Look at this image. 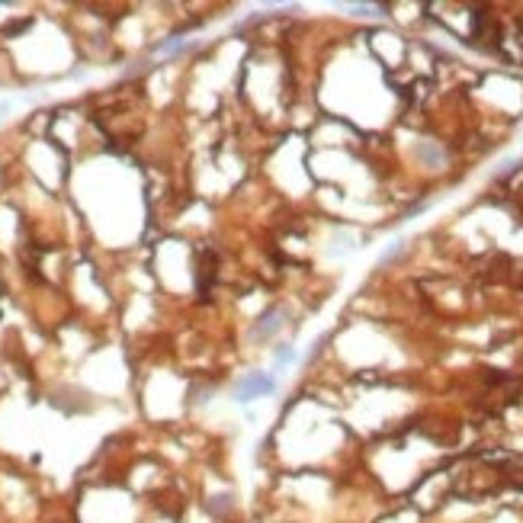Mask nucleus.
<instances>
[{"label":"nucleus","instance_id":"1","mask_svg":"<svg viewBox=\"0 0 523 523\" xmlns=\"http://www.w3.org/2000/svg\"><path fill=\"white\" fill-rule=\"evenodd\" d=\"M276 388V379L273 376H266V372H247L241 379L235 382V402L238 405H247L260 395H270Z\"/></svg>","mask_w":523,"mask_h":523},{"label":"nucleus","instance_id":"2","mask_svg":"<svg viewBox=\"0 0 523 523\" xmlns=\"http://www.w3.org/2000/svg\"><path fill=\"white\" fill-rule=\"evenodd\" d=\"M273 357H276V363H289V360H292V347H289V344H280Z\"/></svg>","mask_w":523,"mask_h":523},{"label":"nucleus","instance_id":"3","mask_svg":"<svg viewBox=\"0 0 523 523\" xmlns=\"http://www.w3.org/2000/svg\"><path fill=\"white\" fill-rule=\"evenodd\" d=\"M402 247H405V241H395L392 247H388L386 254H382V260H392V257H395V254H398V250H402Z\"/></svg>","mask_w":523,"mask_h":523}]
</instances>
